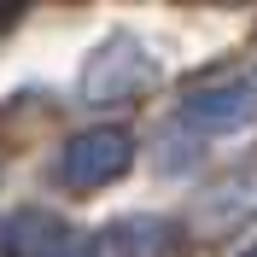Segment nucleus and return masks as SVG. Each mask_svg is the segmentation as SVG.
Segmentation results:
<instances>
[{"label":"nucleus","mask_w":257,"mask_h":257,"mask_svg":"<svg viewBox=\"0 0 257 257\" xmlns=\"http://www.w3.org/2000/svg\"><path fill=\"white\" fill-rule=\"evenodd\" d=\"M158 82V59L146 41L135 35H111L105 47H94L88 70H82V99H94V105H111V99H135L146 94Z\"/></svg>","instance_id":"2"},{"label":"nucleus","mask_w":257,"mask_h":257,"mask_svg":"<svg viewBox=\"0 0 257 257\" xmlns=\"http://www.w3.org/2000/svg\"><path fill=\"white\" fill-rule=\"evenodd\" d=\"M135 170V135L117 123H99V128H82L70 135L59 152V181L76 193H94V187H111Z\"/></svg>","instance_id":"1"},{"label":"nucleus","mask_w":257,"mask_h":257,"mask_svg":"<svg viewBox=\"0 0 257 257\" xmlns=\"http://www.w3.org/2000/svg\"><path fill=\"white\" fill-rule=\"evenodd\" d=\"M240 257H257V240H251V245H245V251H240Z\"/></svg>","instance_id":"6"},{"label":"nucleus","mask_w":257,"mask_h":257,"mask_svg":"<svg viewBox=\"0 0 257 257\" xmlns=\"http://www.w3.org/2000/svg\"><path fill=\"white\" fill-rule=\"evenodd\" d=\"M257 210V164L245 170V176H228L222 187L205 193V216H199V228H228L234 216H251Z\"/></svg>","instance_id":"5"},{"label":"nucleus","mask_w":257,"mask_h":257,"mask_svg":"<svg viewBox=\"0 0 257 257\" xmlns=\"http://www.w3.org/2000/svg\"><path fill=\"white\" fill-rule=\"evenodd\" d=\"M181 123L205 128V135H234V128L257 123V82L251 76H222V82H199L181 99Z\"/></svg>","instance_id":"4"},{"label":"nucleus","mask_w":257,"mask_h":257,"mask_svg":"<svg viewBox=\"0 0 257 257\" xmlns=\"http://www.w3.org/2000/svg\"><path fill=\"white\" fill-rule=\"evenodd\" d=\"M0 251L6 257H105L99 234L64 222L53 210H18L0 222Z\"/></svg>","instance_id":"3"}]
</instances>
